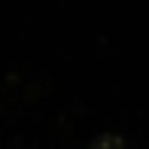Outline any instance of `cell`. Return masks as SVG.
Returning a JSON list of instances; mask_svg holds the SVG:
<instances>
[{"instance_id":"6da1fadb","label":"cell","mask_w":149,"mask_h":149,"mask_svg":"<svg viewBox=\"0 0 149 149\" xmlns=\"http://www.w3.org/2000/svg\"><path fill=\"white\" fill-rule=\"evenodd\" d=\"M88 149H125V140L119 137V134H97V137L91 140V146Z\"/></svg>"}]
</instances>
